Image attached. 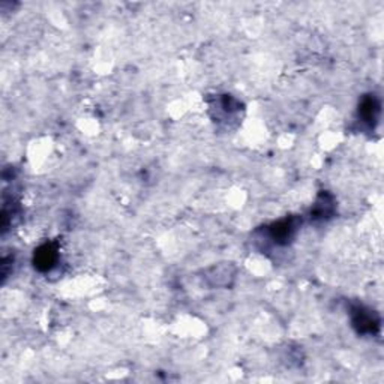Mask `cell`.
Listing matches in <instances>:
<instances>
[{
    "mask_svg": "<svg viewBox=\"0 0 384 384\" xmlns=\"http://www.w3.org/2000/svg\"><path fill=\"white\" fill-rule=\"evenodd\" d=\"M56 260V254L51 246H44L39 249L38 252V257H36V263L39 267H45L48 269Z\"/></svg>",
    "mask_w": 384,
    "mask_h": 384,
    "instance_id": "1",
    "label": "cell"
}]
</instances>
